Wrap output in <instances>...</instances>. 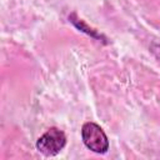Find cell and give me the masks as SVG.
I'll return each instance as SVG.
<instances>
[{
	"mask_svg": "<svg viewBox=\"0 0 160 160\" xmlns=\"http://www.w3.org/2000/svg\"><path fill=\"white\" fill-rule=\"evenodd\" d=\"M81 139L84 145L96 154H105L109 150V139L104 130L95 122L89 121L82 125Z\"/></svg>",
	"mask_w": 160,
	"mask_h": 160,
	"instance_id": "6da1fadb",
	"label": "cell"
},
{
	"mask_svg": "<svg viewBox=\"0 0 160 160\" xmlns=\"http://www.w3.org/2000/svg\"><path fill=\"white\" fill-rule=\"evenodd\" d=\"M150 51H151V54L156 58V60L160 62V44L152 42V44L150 45Z\"/></svg>",
	"mask_w": 160,
	"mask_h": 160,
	"instance_id": "277c9868",
	"label": "cell"
},
{
	"mask_svg": "<svg viewBox=\"0 0 160 160\" xmlns=\"http://www.w3.org/2000/svg\"><path fill=\"white\" fill-rule=\"evenodd\" d=\"M66 145V135L58 128H50L36 140V149L45 156L58 155Z\"/></svg>",
	"mask_w": 160,
	"mask_h": 160,
	"instance_id": "7a4b0ae2",
	"label": "cell"
},
{
	"mask_svg": "<svg viewBox=\"0 0 160 160\" xmlns=\"http://www.w3.org/2000/svg\"><path fill=\"white\" fill-rule=\"evenodd\" d=\"M69 20L79 29V30H81V31H84V32H86L88 35H90V36H92V38H95V39H102V40H105V38L102 36V35H100V34H98L96 32V30H94V29H91V28H89L81 19H78L76 18V15L75 14H71V15H69Z\"/></svg>",
	"mask_w": 160,
	"mask_h": 160,
	"instance_id": "3957f363",
	"label": "cell"
}]
</instances>
